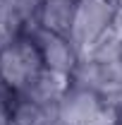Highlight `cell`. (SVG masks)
Here are the masks:
<instances>
[{"instance_id": "6da1fadb", "label": "cell", "mask_w": 122, "mask_h": 125, "mask_svg": "<svg viewBox=\"0 0 122 125\" xmlns=\"http://www.w3.org/2000/svg\"><path fill=\"white\" fill-rule=\"evenodd\" d=\"M120 27L122 12L113 0H77L67 36L84 58L110 43L117 36Z\"/></svg>"}, {"instance_id": "7a4b0ae2", "label": "cell", "mask_w": 122, "mask_h": 125, "mask_svg": "<svg viewBox=\"0 0 122 125\" xmlns=\"http://www.w3.org/2000/svg\"><path fill=\"white\" fill-rule=\"evenodd\" d=\"M46 75L41 51L36 46L31 29L0 46V84L15 96L29 94Z\"/></svg>"}, {"instance_id": "3957f363", "label": "cell", "mask_w": 122, "mask_h": 125, "mask_svg": "<svg viewBox=\"0 0 122 125\" xmlns=\"http://www.w3.org/2000/svg\"><path fill=\"white\" fill-rule=\"evenodd\" d=\"M74 82L93 89L113 106L120 104L122 101V55L117 48V36L103 48L93 51L91 55L81 58L74 72Z\"/></svg>"}, {"instance_id": "277c9868", "label": "cell", "mask_w": 122, "mask_h": 125, "mask_svg": "<svg viewBox=\"0 0 122 125\" xmlns=\"http://www.w3.org/2000/svg\"><path fill=\"white\" fill-rule=\"evenodd\" d=\"M117 106L72 79L58 101V125H115Z\"/></svg>"}, {"instance_id": "5b68a950", "label": "cell", "mask_w": 122, "mask_h": 125, "mask_svg": "<svg viewBox=\"0 0 122 125\" xmlns=\"http://www.w3.org/2000/svg\"><path fill=\"white\" fill-rule=\"evenodd\" d=\"M31 36L41 51V58H43V65L48 72L74 79V72L81 62V53L77 51L70 36L55 34L48 29H38V27H31Z\"/></svg>"}, {"instance_id": "8992f818", "label": "cell", "mask_w": 122, "mask_h": 125, "mask_svg": "<svg viewBox=\"0 0 122 125\" xmlns=\"http://www.w3.org/2000/svg\"><path fill=\"white\" fill-rule=\"evenodd\" d=\"M36 0H0V46L34 27Z\"/></svg>"}, {"instance_id": "52a82bcc", "label": "cell", "mask_w": 122, "mask_h": 125, "mask_svg": "<svg viewBox=\"0 0 122 125\" xmlns=\"http://www.w3.org/2000/svg\"><path fill=\"white\" fill-rule=\"evenodd\" d=\"M12 125H58V104L38 96H15Z\"/></svg>"}, {"instance_id": "ba28073f", "label": "cell", "mask_w": 122, "mask_h": 125, "mask_svg": "<svg viewBox=\"0 0 122 125\" xmlns=\"http://www.w3.org/2000/svg\"><path fill=\"white\" fill-rule=\"evenodd\" d=\"M77 0H36L34 27L48 29L55 34H70L72 15H74Z\"/></svg>"}, {"instance_id": "9c48e42d", "label": "cell", "mask_w": 122, "mask_h": 125, "mask_svg": "<svg viewBox=\"0 0 122 125\" xmlns=\"http://www.w3.org/2000/svg\"><path fill=\"white\" fill-rule=\"evenodd\" d=\"M12 111H15V94L0 84V125H12Z\"/></svg>"}, {"instance_id": "30bf717a", "label": "cell", "mask_w": 122, "mask_h": 125, "mask_svg": "<svg viewBox=\"0 0 122 125\" xmlns=\"http://www.w3.org/2000/svg\"><path fill=\"white\" fill-rule=\"evenodd\" d=\"M115 125H122V101L117 104V118H115Z\"/></svg>"}, {"instance_id": "8fae6325", "label": "cell", "mask_w": 122, "mask_h": 125, "mask_svg": "<svg viewBox=\"0 0 122 125\" xmlns=\"http://www.w3.org/2000/svg\"><path fill=\"white\" fill-rule=\"evenodd\" d=\"M117 48H120V55H122V27H120V34H117Z\"/></svg>"}, {"instance_id": "7c38bea8", "label": "cell", "mask_w": 122, "mask_h": 125, "mask_svg": "<svg viewBox=\"0 0 122 125\" xmlns=\"http://www.w3.org/2000/svg\"><path fill=\"white\" fill-rule=\"evenodd\" d=\"M113 2H115V5L120 7V12H122V0H113Z\"/></svg>"}]
</instances>
